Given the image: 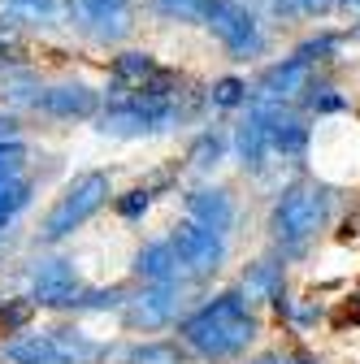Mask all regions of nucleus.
I'll use <instances>...</instances> for the list:
<instances>
[{
	"mask_svg": "<svg viewBox=\"0 0 360 364\" xmlns=\"http://www.w3.org/2000/svg\"><path fill=\"white\" fill-rule=\"evenodd\" d=\"M178 334H183V343L200 360L217 364V360H235L239 351H248V343L260 334V321H256L252 304L239 291H221L208 304H200L187 321L178 326Z\"/></svg>",
	"mask_w": 360,
	"mask_h": 364,
	"instance_id": "nucleus-1",
	"label": "nucleus"
},
{
	"mask_svg": "<svg viewBox=\"0 0 360 364\" xmlns=\"http://www.w3.org/2000/svg\"><path fill=\"white\" fill-rule=\"evenodd\" d=\"M330 221V187H317V182H300V187H287L269 213V235L278 239L282 252L300 256L308 247V239H317V230Z\"/></svg>",
	"mask_w": 360,
	"mask_h": 364,
	"instance_id": "nucleus-2",
	"label": "nucleus"
},
{
	"mask_svg": "<svg viewBox=\"0 0 360 364\" xmlns=\"http://www.w3.org/2000/svg\"><path fill=\"white\" fill-rule=\"evenodd\" d=\"M109 196H113V187H109V173H105V169L74 173V182L61 191V200L53 204V213L43 217L39 239H43V243H61V239H70L78 225H87V221H92V217L109 204Z\"/></svg>",
	"mask_w": 360,
	"mask_h": 364,
	"instance_id": "nucleus-3",
	"label": "nucleus"
},
{
	"mask_svg": "<svg viewBox=\"0 0 360 364\" xmlns=\"http://www.w3.org/2000/svg\"><path fill=\"white\" fill-rule=\"evenodd\" d=\"M183 122L178 96L157 100V96H113V105L100 113V130L117 139H144V134H165Z\"/></svg>",
	"mask_w": 360,
	"mask_h": 364,
	"instance_id": "nucleus-4",
	"label": "nucleus"
},
{
	"mask_svg": "<svg viewBox=\"0 0 360 364\" xmlns=\"http://www.w3.org/2000/svg\"><path fill=\"white\" fill-rule=\"evenodd\" d=\"M204 26L221 39V48H226L235 61H248V57H256L265 48L260 22L243 0H213L208 14H204Z\"/></svg>",
	"mask_w": 360,
	"mask_h": 364,
	"instance_id": "nucleus-5",
	"label": "nucleus"
},
{
	"mask_svg": "<svg viewBox=\"0 0 360 364\" xmlns=\"http://www.w3.org/2000/svg\"><path fill=\"white\" fill-rule=\"evenodd\" d=\"M169 243H174L178 269H183L187 278H196V282L213 278V273L226 264V235L208 230V225H200V221H178Z\"/></svg>",
	"mask_w": 360,
	"mask_h": 364,
	"instance_id": "nucleus-6",
	"label": "nucleus"
},
{
	"mask_svg": "<svg viewBox=\"0 0 360 364\" xmlns=\"http://www.w3.org/2000/svg\"><path fill=\"white\" fill-rule=\"evenodd\" d=\"M178 282H148V291H139L134 299H122V321L126 330H165L178 316Z\"/></svg>",
	"mask_w": 360,
	"mask_h": 364,
	"instance_id": "nucleus-7",
	"label": "nucleus"
},
{
	"mask_svg": "<svg viewBox=\"0 0 360 364\" xmlns=\"http://www.w3.org/2000/svg\"><path fill=\"white\" fill-rule=\"evenodd\" d=\"M70 22L100 43H117L130 35V0H70Z\"/></svg>",
	"mask_w": 360,
	"mask_h": 364,
	"instance_id": "nucleus-8",
	"label": "nucleus"
},
{
	"mask_svg": "<svg viewBox=\"0 0 360 364\" xmlns=\"http://www.w3.org/2000/svg\"><path fill=\"white\" fill-rule=\"evenodd\" d=\"M83 282H78V273L70 260L53 256V260H39L31 269V304L35 308H74Z\"/></svg>",
	"mask_w": 360,
	"mask_h": 364,
	"instance_id": "nucleus-9",
	"label": "nucleus"
},
{
	"mask_svg": "<svg viewBox=\"0 0 360 364\" xmlns=\"http://www.w3.org/2000/svg\"><path fill=\"white\" fill-rule=\"evenodd\" d=\"M35 109L57 117V122H83V117H96L100 113V91H92L87 82H57V87H43L39 91Z\"/></svg>",
	"mask_w": 360,
	"mask_h": 364,
	"instance_id": "nucleus-10",
	"label": "nucleus"
},
{
	"mask_svg": "<svg viewBox=\"0 0 360 364\" xmlns=\"http://www.w3.org/2000/svg\"><path fill=\"white\" fill-rule=\"evenodd\" d=\"M308 82H312V61H304V57L291 53V57H282L278 65H269V70L260 74L256 96H260V100H278V105H287V100L304 96Z\"/></svg>",
	"mask_w": 360,
	"mask_h": 364,
	"instance_id": "nucleus-11",
	"label": "nucleus"
},
{
	"mask_svg": "<svg viewBox=\"0 0 360 364\" xmlns=\"http://www.w3.org/2000/svg\"><path fill=\"white\" fill-rule=\"evenodd\" d=\"M187 213H191V221L208 225V230H217V235H231V225H235V204H231L226 191H217V187L191 191L187 196Z\"/></svg>",
	"mask_w": 360,
	"mask_h": 364,
	"instance_id": "nucleus-12",
	"label": "nucleus"
},
{
	"mask_svg": "<svg viewBox=\"0 0 360 364\" xmlns=\"http://www.w3.org/2000/svg\"><path fill=\"white\" fill-rule=\"evenodd\" d=\"M235 152H239V165L248 169V173H260L265 165H269V139H265V126H260V117L248 109V117L239 122V130H235Z\"/></svg>",
	"mask_w": 360,
	"mask_h": 364,
	"instance_id": "nucleus-13",
	"label": "nucleus"
},
{
	"mask_svg": "<svg viewBox=\"0 0 360 364\" xmlns=\"http://www.w3.org/2000/svg\"><path fill=\"white\" fill-rule=\"evenodd\" d=\"M134 273H139L144 282H178V256H174V243H148L134 252Z\"/></svg>",
	"mask_w": 360,
	"mask_h": 364,
	"instance_id": "nucleus-14",
	"label": "nucleus"
},
{
	"mask_svg": "<svg viewBox=\"0 0 360 364\" xmlns=\"http://www.w3.org/2000/svg\"><path fill=\"white\" fill-rule=\"evenodd\" d=\"M239 295L252 304V299H269L274 304L282 295V264L278 260H256L243 269V282H239Z\"/></svg>",
	"mask_w": 360,
	"mask_h": 364,
	"instance_id": "nucleus-15",
	"label": "nucleus"
},
{
	"mask_svg": "<svg viewBox=\"0 0 360 364\" xmlns=\"http://www.w3.org/2000/svg\"><path fill=\"white\" fill-rule=\"evenodd\" d=\"M5 360H14V364H61L53 334H31V330L5 343Z\"/></svg>",
	"mask_w": 360,
	"mask_h": 364,
	"instance_id": "nucleus-16",
	"label": "nucleus"
},
{
	"mask_svg": "<svg viewBox=\"0 0 360 364\" xmlns=\"http://www.w3.org/2000/svg\"><path fill=\"white\" fill-rule=\"evenodd\" d=\"M157 70H161V65H157L148 53H122V57L113 61V91H117V96H126V91L134 96V91H139Z\"/></svg>",
	"mask_w": 360,
	"mask_h": 364,
	"instance_id": "nucleus-17",
	"label": "nucleus"
},
{
	"mask_svg": "<svg viewBox=\"0 0 360 364\" xmlns=\"http://www.w3.org/2000/svg\"><path fill=\"white\" fill-rule=\"evenodd\" d=\"M0 18L18 26H53L61 18V0H0Z\"/></svg>",
	"mask_w": 360,
	"mask_h": 364,
	"instance_id": "nucleus-18",
	"label": "nucleus"
},
{
	"mask_svg": "<svg viewBox=\"0 0 360 364\" xmlns=\"http://www.w3.org/2000/svg\"><path fill=\"white\" fill-rule=\"evenodd\" d=\"M53 343H57L61 364H96V360H105V351H109V347L92 343V338L78 334V330H53Z\"/></svg>",
	"mask_w": 360,
	"mask_h": 364,
	"instance_id": "nucleus-19",
	"label": "nucleus"
},
{
	"mask_svg": "<svg viewBox=\"0 0 360 364\" xmlns=\"http://www.w3.org/2000/svg\"><path fill=\"white\" fill-rule=\"evenodd\" d=\"M31 182L22 173H0V225H9L26 204H31Z\"/></svg>",
	"mask_w": 360,
	"mask_h": 364,
	"instance_id": "nucleus-20",
	"label": "nucleus"
},
{
	"mask_svg": "<svg viewBox=\"0 0 360 364\" xmlns=\"http://www.w3.org/2000/svg\"><path fill=\"white\" fill-rule=\"evenodd\" d=\"M221 156H226V134L221 130H204V134H196V144H191V152H187V161H191V169H213V165H221Z\"/></svg>",
	"mask_w": 360,
	"mask_h": 364,
	"instance_id": "nucleus-21",
	"label": "nucleus"
},
{
	"mask_svg": "<svg viewBox=\"0 0 360 364\" xmlns=\"http://www.w3.org/2000/svg\"><path fill=\"white\" fill-rule=\"evenodd\" d=\"M126 364H187V355L174 343H139L126 351Z\"/></svg>",
	"mask_w": 360,
	"mask_h": 364,
	"instance_id": "nucleus-22",
	"label": "nucleus"
},
{
	"mask_svg": "<svg viewBox=\"0 0 360 364\" xmlns=\"http://www.w3.org/2000/svg\"><path fill=\"white\" fill-rule=\"evenodd\" d=\"M213 0H157V14L169 22H204Z\"/></svg>",
	"mask_w": 360,
	"mask_h": 364,
	"instance_id": "nucleus-23",
	"label": "nucleus"
},
{
	"mask_svg": "<svg viewBox=\"0 0 360 364\" xmlns=\"http://www.w3.org/2000/svg\"><path fill=\"white\" fill-rule=\"evenodd\" d=\"M208 96L217 109H239V105H248V82L243 78H217Z\"/></svg>",
	"mask_w": 360,
	"mask_h": 364,
	"instance_id": "nucleus-24",
	"label": "nucleus"
},
{
	"mask_svg": "<svg viewBox=\"0 0 360 364\" xmlns=\"http://www.w3.org/2000/svg\"><path fill=\"white\" fill-rule=\"evenodd\" d=\"M5 91H9V100H18V105H35L39 100V82L31 74H22V70L5 74Z\"/></svg>",
	"mask_w": 360,
	"mask_h": 364,
	"instance_id": "nucleus-25",
	"label": "nucleus"
},
{
	"mask_svg": "<svg viewBox=\"0 0 360 364\" xmlns=\"http://www.w3.org/2000/svg\"><path fill=\"white\" fill-rule=\"evenodd\" d=\"M122 291L117 287H109V291H78V299H74V308H83V312H105V308H122Z\"/></svg>",
	"mask_w": 360,
	"mask_h": 364,
	"instance_id": "nucleus-26",
	"label": "nucleus"
},
{
	"mask_svg": "<svg viewBox=\"0 0 360 364\" xmlns=\"http://www.w3.org/2000/svg\"><path fill=\"white\" fill-rule=\"evenodd\" d=\"M304 100H308V109H312V113H339V109L347 105L334 87H312V82H308V96H304Z\"/></svg>",
	"mask_w": 360,
	"mask_h": 364,
	"instance_id": "nucleus-27",
	"label": "nucleus"
},
{
	"mask_svg": "<svg viewBox=\"0 0 360 364\" xmlns=\"http://www.w3.org/2000/svg\"><path fill=\"white\" fill-rule=\"evenodd\" d=\"M334 48H339V35H317V39L300 43V48H295V57H304V61H326Z\"/></svg>",
	"mask_w": 360,
	"mask_h": 364,
	"instance_id": "nucleus-28",
	"label": "nucleus"
},
{
	"mask_svg": "<svg viewBox=\"0 0 360 364\" xmlns=\"http://www.w3.org/2000/svg\"><path fill=\"white\" fill-rule=\"evenodd\" d=\"M22 165H26V144L0 139V173H22Z\"/></svg>",
	"mask_w": 360,
	"mask_h": 364,
	"instance_id": "nucleus-29",
	"label": "nucleus"
},
{
	"mask_svg": "<svg viewBox=\"0 0 360 364\" xmlns=\"http://www.w3.org/2000/svg\"><path fill=\"white\" fill-rule=\"evenodd\" d=\"M148 204H152V191H148V187H134L126 200H117V213H122L126 221H134V217L148 213Z\"/></svg>",
	"mask_w": 360,
	"mask_h": 364,
	"instance_id": "nucleus-30",
	"label": "nucleus"
},
{
	"mask_svg": "<svg viewBox=\"0 0 360 364\" xmlns=\"http://www.w3.org/2000/svg\"><path fill=\"white\" fill-rule=\"evenodd\" d=\"M35 312V304L31 299H22V304H9V308H0V326L5 330H18V326H26V316Z\"/></svg>",
	"mask_w": 360,
	"mask_h": 364,
	"instance_id": "nucleus-31",
	"label": "nucleus"
},
{
	"mask_svg": "<svg viewBox=\"0 0 360 364\" xmlns=\"http://www.w3.org/2000/svg\"><path fill=\"white\" fill-rule=\"evenodd\" d=\"M339 0H300V18H326Z\"/></svg>",
	"mask_w": 360,
	"mask_h": 364,
	"instance_id": "nucleus-32",
	"label": "nucleus"
},
{
	"mask_svg": "<svg viewBox=\"0 0 360 364\" xmlns=\"http://www.w3.org/2000/svg\"><path fill=\"white\" fill-rule=\"evenodd\" d=\"M269 9L278 18H300V0H269Z\"/></svg>",
	"mask_w": 360,
	"mask_h": 364,
	"instance_id": "nucleus-33",
	"label": "nucleus"
},
{
	"mask_svg": "<svg viewBox=\"0 0 360 364\" xmlns=\"http://www.w3.org/2000/svg\"><path fill=\"white\" fill-rule=\"evenodd\" d=\"M18 130H22V126H18L14 113H0V139H18Z\"/></svg>",
	"mask_w": 360,
	"mask_h": 364,
	"instance_id": "nucleus-34",
	"label": "nucleus"
},
{
	"mask_svg": "<svg viewBox=\"0 0 360 364\" xmlns=\"http://www.w3.org/2000/svg\"><path fill=\"white\" fill-rule=\"evenodd\" d=\"M278 364H322V360L308 351H287V355H278Z\"/></svg>",
	"mask_w": 360,
	"mask_h": 364,
	"instance_id": "nucleus-35",
	"label": "nucleus"
},
{
	"mask_svg": "<svg viewBox=\"0 0 360 364\" xmlns=\"http://www.w3.org/2000/svg\"><path fill=\"white\" fill-rule=\"evenodd\" d=\"M252 364H278V355H256Z\"/></svg>",
	"mask_w": 360,
	"mask_h": 364,
	"instance_id": "nucleus-36",
	"label": "nucleus"
},
{
	"mask_svg": "<svg viewBox=\"0 0 360 364\" xmlns=\"http://www.w3.org/2000/svg\"><path fill=\"white\" fill-rule=\"evenodd\" d=\"M339 5H360V0H339Z\"/></svg>",
	"mask_w": 360,
	"mask_h": 364,
	"instance_id": "nucleus-37",
	"label": "nucleus"
},
{
	"mask_svg": "<svg viewBox=\"0 0 360 364\" xmlns=\"http://www.w3.org/2000/svg\"><path fill=\"white\" fill-rule=\"evenodd\" d=\"M356 35H360V26H356Z\"/></svg>",
	"mask_w": 360,
	"mask_h": 364,
	"instance_id": "nucleus-38",
	"label": "nucleus"
}]
</instances>
